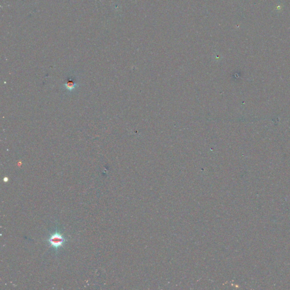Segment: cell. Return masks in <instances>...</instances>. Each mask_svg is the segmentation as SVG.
<instances>
[{"instance_id":"7a4b0ae2","label":"cell","mask_w":290,"mask_h":290,"mask_svg":"<svg viewBox=\"0 0 290 290\" xmlns=\"http://www.w3.org/2000/svg\"><path fill=\"white\" fill-rule=\"evenodd\" d=\"M65 86L66 89L69 91H72L74 90L78 86L76 82V81L71 77H69L66 80L65 83Z\"/></svg>"},{"instance_id":"6da1fadb","label":"cell","mask_w":290,"mask_h":290,"mask_svg":"<svg viewBox=\"0 0 290 290\" xmlns=\"http://www.w3.org/2000/svg\"><path fill=\"white\" fill-rule=\"evenodd\" d=\"M67 241V239L63 235L60 231L57 229V228L54 232L51 234L49 238L47 240V241L50 246L55 250L56 253H57L59 249L61 247H63L64 246Z\"/></svg>"}]
</instances>
